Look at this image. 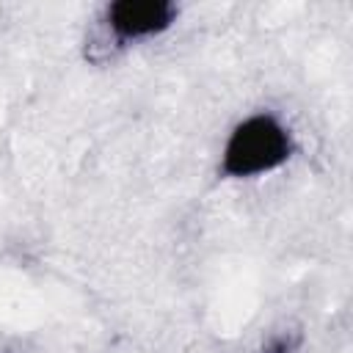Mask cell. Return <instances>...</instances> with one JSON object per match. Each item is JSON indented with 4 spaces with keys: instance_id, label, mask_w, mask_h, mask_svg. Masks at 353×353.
Segmentation results:
<instances>
[{
    "instance_id": "1",
    "label": "cell",
    "mask_w": 353,
    "mask_h": 353,
    "mask_svg": "<svg viewBox=\"0 0 353 353\" xmlns=\"http://www.w3.org/2000/svg\"><path fill=\"white\" fill-rule=\"evenodd\" d=\"M290 154V130L270 113H254L229 132L221 152V171L232 179H254L284 165Z\"/></svg>"
},
{
    "instance_id": "2",
    "label": "cell",
    "mask_w": 353,
    "mask_h": 353,
    "mask_svg": "<svg viewBox=\"0 0 353 353\" xmlns=\"http://www.w3.org/2000/svg\"><path fill=\"white\" fill-rule=\"evenodd\" d=\"M105 17L119 41H135L171 28L176 19V6L168 0H119L108 6Z\"/></svg>"
},
{
    "instance_id": "3",
    "label": "cell",
    "mask_w": 353,
    "mask_h": 353,
    "mask_svg": "<svg viewBox=\"0 0 353 353\" xmlns=\"http://www.w3.org/2000/svg\"><path fill=\"white\" fill-rule=\"evenodd\" d=\"M292 347H295V342H292L290 336H273V339L265 345L262 353H292Z\"/></svg>"
}]
</instances>
